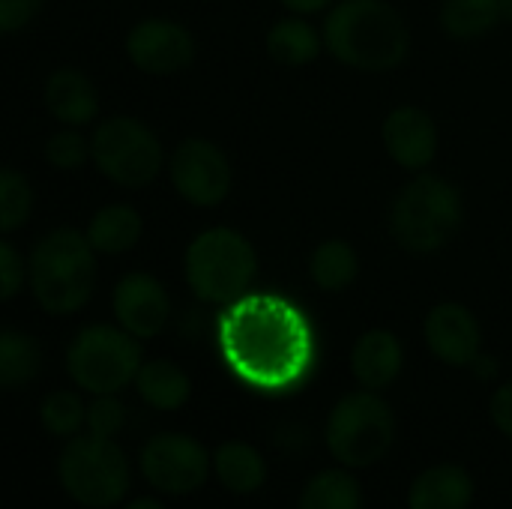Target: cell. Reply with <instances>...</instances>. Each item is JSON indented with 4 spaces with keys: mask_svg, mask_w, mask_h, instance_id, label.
I'll use <instances>...</instances> for the list:
<instances>
[{
    "mask_svg": "<svg viewBox=\"0 0 512 509\" xmlns=\"http://www.w3.org/2000/svg\"><path fill=\"white\" fill-rule=\"evenodd\" d=\"M39 420H42V426L51 435H57V438H75L87 426V408H84V402H81L78 393L57 390V393H51L42 402Z\"/></svg>",
    "mask_w": 512,
    "mask_h": 509,
    "instance_id": "4316f807",
    "label": "cell"
},
{
    "mask_svg": "<svg viewBox=\"0 0 512 509\" xmlns=\"http://www.w3.org/2000/svg\"><path fill=\"white\" fill-rule=\"evenodd\" d=\"M465 216L462 195L453 183L435 174H420L393 201L390 231L408 252L429 255L450 243Z\"/></svg>",
    "mask_w": 512,
    "mask_h": 509,
    "instance_id": "277c9868",
    "label": "cell"
},
{
    "mask_svg": "<svg viewBox=\"0 0 512 509\" xmlns=\"http://www.w3.org/2000/svg\"><path fill=\"white\" fill-rule=\"evenodd\" d=\"M504 21L512 24V0H504Z\"/></svg>",
    "mask_w": 512,
    "mask_h": 509,
    "instance_id": "d590c367",
    "label": "cell"
},
{
    "mask_svg": "<svg viewBox=\"0 0 512 509\" xmlns=\"http://www.w3.org/2000/svg\"><path fill=\"white\" fill-rule=\"evenodd\" d=\"M213 459L201 441L177 432L150 438L141 450V474L162 495H192L210 477Z\"/></svg>",
    "mask_w": 512,
    "mask_h": 509,
    "instance_id": "30bf717a",
    "label": "cell"
},
{
    "mask_svg": "<svg viewBox=\"0 0 512 509\" xmlns=\"http://www.w3.org/2000/svg\"><path fill=\"white\" fill-rule=\"evenodd\" d=\"M396 438V417L375 390L348 393L330 414L327 447L342 468L378 465Z\"/></svg>",
    "mask_w": 512,
    "mask_h": 509,
    "instance_id": "52a82bcc",
    "label": "cell"
},
{
    "mask_svg": "<svg viewBox=\"0 0 512 509\" xmlns=\"http://www.w3.org/2000/svg\"><path fill=\"white\" fill-rule=\"evenodd\" d=\"M384 147L408 171H423L438 153V126L435 120L414 105H402L384 120Z\"/></svg>",
    "mask_w": 512,
    "mask_h": 509,
    "instance_id": "9a60e30c",
    "label": "cell"
},
{
    "mask_svg": "<svg viewBox=\"0 0 512 509\" xmlns=\"http://www.w3.org/2000/svg\"><path fill=\"white\" fill-rule=\"evenodd\" d=\"M63 492L90 509H108L129 492V462L111 438L75 435L57 462Z\"/></svg>",
    "mask_w": 512,
    "mask_h": 509,
    "instance_id": "8992f818",
    "label": "cell"
},
{
    "mask_svg": "<svg viewBox=\"0 0 512 509\" xmlns=\"http://www.w3.org/2000/svg\"><path fill=\"white\" fill-rule=\"evenodd\" d=\"M288 9H294V12H300V15H312V12H321L327 3H333V0H282Z\"/></svg>",
    "mask_w": 512,
    "mask_h": 509,
    "instance_id": "836d02e7",
    "label": "cell"
},
{
    "mask_svg": "<svg viewBox=\"0 0 512 509\" xmlns=\"http://www.w3.org/2000/svg\"><path fill=\"white\" fill-rule=\"evenodd\" d=\"M228 363L258 387L294 384L312 357L306 321L276 297L243 300L222 324Z\"/></svg>",
    "mask_w": 512,
    "mask_h": 509,
    "instance_id": "6da1fadb",
    "label": "cell"
},
{
    "mask_svg": "<svg viewBox=\"0 0 512 509\" xmlns=\"http://www.w3.org/2000/svg\"><path fill=\"white\" fill-rule=\"evenodd\" d=\"M144 222L141 213L129 204H108L102 210L93 213L90 225H87V240L96 252L102 255H120L129 252L138 240H141Z\"/></svg>",
    "mask_w": 512,
    "mask_h": 509,
    "instance_id": "d6986e66",
    "label": "cell"
},
{
    "mask_svg": "<svg viewBox=\"0 0 512 509\" xmlns=\"http://www.w3.org/2000/svg\"><path fill=\"white\" fill-rule=\"evenodd\" d=\"M36 303L48 315H72L87 306L96 285V249L87 234L57 228L42 237L27 264Z\"/></svg>",
    "mask_w": 512,
    "mask_h": 509,
    "instance_id": "3957f363",
    "label": "cell"
},
{
    "mask_svg": "<svg viewBox=\"0 0 512 509\" xmlns=\"http://www.w3.org/2000/svg\"><path fill=\"white\" fill-rule=\"evenodd\" d=\"M33 207V192L30 183L15 171V168H3L0 171V231L12 234L18 231Z\"/></svg>",
    "mask_w": 512,
    "mask_h": 509,
    "instance_id": "83f0119b",
    "label": "cell"
},
{
    "mask_svg": "<svg viewBox=\"0 0 512 509\" xmlns=\"http://www.w3.org/2000/svg\"><path fill=\"white\" fill-rule=\"evenodd\" d=\"M96 168L117 186L141 189L162 171L165 153L159 138L135 117H111L90 138Z\"/></svg>",
    "mask_w": 512,
    "mask_h": 509,
    "instance_id": "9c48e42d",
    "label": "cell"
},
{
    "mask_svg": "<svg viewBox=\"0 0 512 509\" xmlns=\"http://www.w3.org/2000/svg\"><path fill=\"white\" fill-rule=\"evenodd\" d=\"M135 390L138 396L156 408V411H177L189 402L192 396V381L189 375L168 360H153L144 363L135 375Z\"/></svg>",
    "mask_w": 512,
    "mask_h": 509,
    "instance_id": "44dd1931",
    "label": "cell"
},
{
    "mask_svg": "<svg viewBox=\"0 0 512 509\" xmlns=\"http://www.w3.org/2000/svg\"><path fill=\"white\" fill-rule=\"evenodd\" d=\"M297 509H363V492L348 471H321L303 486Z\"/></svg>",
    "mask_w": 512,
    "mask_h": 509,
    "instance_id": "484cf974",
    "label": "cell"
},
{
    "mask_svg": "<svg viewBox=\"0 0 512 509\" xmlns=\"http://www.w3.org/2000/svg\"><path fill=\"white\" fill-rule=\"evenodd\" d=\"M213 471L219 483L234 495H252L267 480V462L264 456L246 444V441H228L213 456Z\"/></svg>",
    "mask_w": 512,
    "mask_h": 509,
    "instance_id": "ffe728a7",
    "label": "cell"
},
{
    "mask_svg": "<svg viewBox=\"0 0 512 509\" xmlns=\"http://www.w3.org/2000/svg\"><path fill=\"white\" fill-rule=\"evenodd\" d=\"M171 315L168 291L150 273H129L114 288V318L135 339H153Z\"/></svg>",
    "mask_w": 512,
    "mask_h": 509,
    "instance_id": "4fadbf2b",
    "label": "cell"
},
{
    "mask_svg": "<svg viewBox=\"0 0 512 509\" xmlns=\"http://www.w3.org/2000/svg\"><path fill=\"white\" fill-rule=\"evenodd\" d=\"M123 420H126V408H123L120 399H114V393L96 396V399L87 405V432H90V435L114 438V435L123 429Z\"/></svg>",
    "mask_w": 512,
    "mask_h": 509,
    "instance_id": "f546056e",
    "label": "cell"
},
{
    "mask_svg": "<svg viewBox=\"0 0 512 509\" xmlns=\"http://www.w3.org/2000/svg\"><path fill=\"white\" fill-rule=\"evenodd\" d=\"M504 18V0H444L441 27L456 39L489 33Z\"/></svg>",
    "mask_w": 512,
    "mask_h": 509,
    "instance_id": "d4e9b609",
    "label": "cell"
},
{
    "mask_svg": "<svg viewBox=\"0 0 512 509\" xmlns=\"http://www.w3.org/2000/svg\"><path fill=\"white\" fill-rule=\"evenodd\" d=\"M267 54L282 66H306L321 54V36L303 18H282L267 33Z\"/></svg>",
    "mask_w": 512,
    "mask_h": 509,
    "instance_id": "7402d4cb",
    "label": "cell"
},
{
    "mask_svg": "<svg viewBox=\"0 0 512 509\" xmlns=\"http://www.w3.org/2000/svg\"><path fill=\"white\" fill-rule=\"evenodd\" d=\"M402 342L390 330H369L357 339L351 354V372L363 390H387L402 372Z\"/></svg>",
    "mask_w": 512,
    "mask_h": 509,
    "instance_id": "2e32d148",
    "label": "cell"
},
{
    "mask_svg": "<svg viewBox=\"0 0 512 509\" xmlns=\"http://www.w3.org/2000/svg\"><path fill=\"white\" fill-rule=\"evenodd\" d=\"M489 411H492V423L512 441V381L495 390Z\"/></svg>",
    "mask_w": 512,
    "mask_h": 509,
    "instance_id": "d6a6232c",
    "label": "cell"
},
{
    "mask_svg": "<svg viewBox=\"0 0 512 509\" xmlns=\"http://www.w3.org/2000/svg\"><path fill=\"white\" fill-rule=\"evenodd\" d=\"M123 509H165L156 498H135L132 504H126Z\"/></svg>",
    "mask_w": 512,
    "mask_h": 509,
    "instance_id": "e575fe53",
    "label": "cell"
},
{
    "mask_svg": "<svg viewBox=\"0 0 512 509\" xmlns=\"http://www.w3.org/2000/svg\"><path fill=\"white\" fill-rule=\"evenodd\" d=\"M426 345L447 366H471L480 360L483 330L462 303H441L426 315Z\"/></svg>",
    "mask_w": 512,
    "mask_h": 509,
    "instance_id": "5bb4252c",
    "label": "cell"
},
{
    "mask_svg": "<svg viewBox=\"0 0 512 509\" xmlns=\"http://www.w3.org/2000/svg\"><path fill=\"white\" fill-rule=\"evenodd\" d=\"M45 105L66 126H84L99 111V93L93 81L78 69H57L45 81Z\"/></svg>",
    "mask_w": 512,
    "mask_h": 509,
    "instance_id": "ac0fdd59",
    "label": "cell"
},
{
    "mask_svg": "<svg viewBox=\"0 0 512 509\" xmlns=\"http://www.w3.org/2000/svg\"><path fill=\"white\" fill-rule=\"evenodd\" d=\"M24 285V261L9 240H0V297L12 300Z\"/></svg>",
    "mask_w": 512,
    "mask_h": 509,
    "instance_id": "4dcf8cb0",
    "label": "cell"
},
{
    "mask_svg": "<svg viewBox=\"0 0 512 509\" xmlns=\"http://www.w3.org/2000/svg\"><path fill=\"white\" fill-rule=\"evenodd\" d=\"M327 51L363 72H390L411 51V30L387 0H342L324 24Z\"/></svg>",
    "mask_w": 512,
    "mask_h": 509,
    "instance_id": "7a4b0ae2",
    "label": "cell"
},
{
    "mask_svg": "<svg viewBox=\"0 0 512 509\" xmlns=\"http://www.w3.org/2000/svg\"><path fill=\"white\" fill-rule=\"evenodd\" d=\"M312 279L321 291H345L348 285H354L357 273H360V258L354 252L351 243L345 240H324L309 261Z\"/></svg>",
    "mask_w": 512,
    "mask_h": 509,
    "instance_id": "603a6c76",
    "label": "cell"
},
{
    "mask_svg": "<svg viewBox=\"0 0 512 509\" xmlns=\"http://www.w3.org/2000/svg\"><path fill=\"white\" fill-rule=\"evenodd\" d=\"M126 54L147 75H171L195 60V39L177 21L147 18L129 30Z\"/></svg>",
    "mask_w": 512,
    "mask_h": 509,
    "instance_id": "7c38bea8",
    "label": "cell"
},
{
    "mask_svg": "<svg viewBox=\"0 0 512 509\" xmlns=\"http://www.w3.org/2000/svg\"><path fill=\"white\" fill-rule=\"evenodd\" d=\"M141 366L144 363L135 336L123 327L117 330L108 324L84 327L66 354V369L72 381L93 396L117 393L126 384H135Z\"/></svg>",
    "mask_w": 512,
    "mask_h": 509,
    "instance_id": "ba28073f",
    "label": "cell"
},
{
    "mask_svg": "<svg viewBox=\"0 0 512 509\" xmlns=\"http://www.w3.org/2000/svg\"><path fill=\"white\" fill-rule=\"evenodd\" d=\"M39 6L42 0H0V30L3 33L21 30L39 12Z\"/></svg>",
    "mask_w": 512,
    "mask_h": 509,
    "instance_id": "1f68e13d",
    "label": "cell"
},
{
    "mask_svg": "<svg viewBox=\"0 0 512 509\" xmlns=\"http://www.w3.org/2000/svg\"><path fill=\"white\" fill-rule=\"evenodd\" d=\"M42 369V351L39 342L18 330L0 333V384L6 390H18L30 384Z\"/></svg>",
    "mask_w": 512,
    "mask_h": 509,
    "instance_id": "cb8c5ba5",
    "label": "cell"
},
{
    "mask_svg": "<svg viewBox=\"0 0 512 509\" xmlns=\"http://www.w3.org/2000/svg\"><path fill=\"white\" fill-rule=\"evenodd\" d=\"M171 183L195 207H216L231 192V162L207 138H189L171 153Z\"/></svg>",
    "mask_w": 512,
    "mask_h": 509,
    "instance_id": "8fae6325",
    "label": "cell"
},
{
    "mask_svg": "<svg viewBox=\"0 0 512 509\" xmlns=\"http://www.w3.org/2000/svg\"><path fill=\"white\" fill-rule=\"evenodd\" d=\"M87 156H93V150H90V144L84 141V135H78L72 126L63 129V132H57V135H51L48 144H45V159H48L54 168H60V171H75V168H81V165L87 162Z\"/></svg>",
    "mask_w": 512,
    "mask_h": 509,
    "instance_id": "f1b7e54d",
    "label": "cell"
},
{
    "mask_svg": "<svg viewBox=\"0 0 512 509\" xmlns=\"http://www.w3.org/2000/svg\"><path fill=\"white\" fill-rule=\"evenodd\" d=\"M186 282L201 303H231L249 291L258 273L252 243L231 228H210L186 249Z\"/></svg>",
    "mask_w": 512,
    "mask_h": 509,
    "instance_id": "5b68a950",
    "label": "cell"
},
{
    "mask_svg": "<svg viewBox=\"0 0 512 509\" xmlns=\"http://www.w3.org/2000/svg\"><path fill=\"white\" fill-rule=\"evenodd\" d=\"M471 501L474 480L459 465H435L423 471L408 492V509H468Z\"/></svg>",
    "mask_w": 512,
    "mask_h": 509,
    "instance_id": "e0dca14e",
    "label": "cell"
}]
</instances>
